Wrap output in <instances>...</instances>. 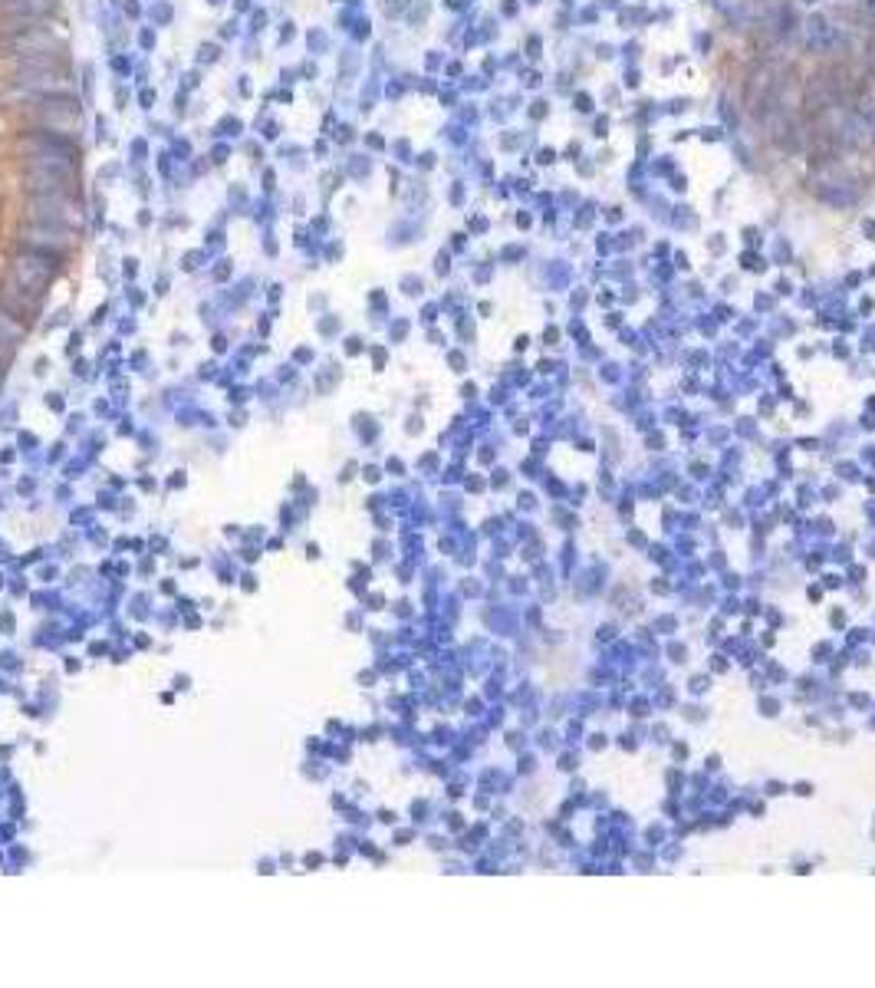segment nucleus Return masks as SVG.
<instances>
[{"mask_svg": "<svg viewBox=\"0 0 875 988\" xmlns=\"http://www.w3.org/2000/svg\"><path fill=\"white\" fill-rule=\"evenodd\" d=\"M0 30V56L17 53H56L66 50V36L46 20H3Z\"/></svg>", "mask_w": 875, "mask_h": 988, "instance_id": "obj_2", "label": "nucleus"}, {"mask_svg": "<svg viewBox=\"0 0 875 988\" xmlns=\"http://www.w3.org/2000/svg\"><path fill=\"white\" fill-rule=\"evenodd\" d=\"M20 109H23V122L30 129H50V132H66V136H73L83 119L79 99L73 93L40 96L33 103H23Z\"/></svg>", "mask_w": 875, "mask_h": 988, "instance_id": "obj_3", "label": "nucleus"}, {"mask_svg": "<svg viewBox=\"0 0 875 988\" xmlns=\"http://www.w3.org/2000/svg\"><path fill=\"white\" fill-rule=\"evenodd\" d=\"M20 189L26 195H73L79 192V169L69 165H23Z\"/></svg>", "mask_w": 875, "mask_h": 988, "instance_id": "obj_5", "label": "nucleus"}, {"mask_svg": "<svg viewBox=\"0 0 875 988\" xmlns=\"http://www.w3.org/2000/svg\"><path fill=\"white\" fill-rule=\"evenodd\" d=\"M17 155H20L23 165H69V169H79L76 136H66V132L30 129L17 139Z\"/></svg>", "mask_w": 875, "mask_h": 988, "instance_id": "obj_1", "label": "nucleus"}, {"mask_svg": "<svg viewBox=\"0 0 875 988\" xmlns=\"http://www.w3.org/2000/svg\"><path fill=\"white\" fill-rule=\"evenodd\" d=\"M60 260H63V257H56V254H46V250H36V247L23 245L13 257H10L7 280H10L17 290H23L26 297L40 300L43 290L50 287L53 273L60 270Z\"/></svg>", "mask_w": 875, "mask_h": 988, "instance_id": "obj_4", "label": "nucleus"}, {"mask_svg": "<svg viewBox=\"0 0 875 988\" xmlns=\"http://www.w3.org/2000/svg\"><path fill=\"white\" fill-rule=\"evenodd\" d=\"M20 245L36 247V250H46V254L63 257V254H69L73 247L79 245V238H76L73 228H60V225H33V222H26V225L20 228Z\"/></svg>", "mask_w": 875, "mask_h": 988, "instance_id": "obj_7", "label": "nucleus"}, {"mask_svg": "<svg viewBox=\"0 0 875 988\" xmlns=\"http://www.w3.org/2000/svg\"><path fill=\"white\" fill-rule=\"evenodd\" d=\"M23 215L33 225H60V228H76L83 222V212L73 195H30L23 205Z\"/></svg>", "mask_w": 875, "mask_h": 988, "instance_id": "obj_6", "label": "nucleus"}]
</instances>
